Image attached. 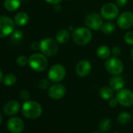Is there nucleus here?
<instances>
[{
    "label": "nucleus",
    "instance_id": "2f4dec72",
    "mask_svg": "<svg viewBox=\"0 0 133 133\" xmlns=\"http://www.w3.org/2000/svg\"><path fill=\"white\" fill-rule=\"evenodd\" d=\"M128 3V0H116V3L118 7H123L126 6Z\"/></svg>",
    "mask_w": 133,
    "mask_h": 133
},
{
    "label": "nucleus",
    "instance_id": "cd10ccee",
    "mask_svg": "<svg viewBox=\"0 0 133 133\" xmlns=\"http://www.w3.org/2000/svg\"><path fill=\"white\" fill-rule=\"evenodd\" d=\"M17 63L19 66H25V65H27L28 63V59L25 56H20L17 59Z\"/></svg>",
    "mask_w": 133,
    "mask_h": 133
},
{
    "label": "nucleus",
    "instance_id": "393cba45",
    "mask_svg": "<svg viewBox=\"0 0 133 133\" xmlns=\"http://www.w3.org/2000/svg\"><path fill=\"white\" fill-rule=\"evenodd\" d=\"M131 119V116L130 114L127 113V112H124L119 114L118 116V121L121 124H128Z\"/></svg>",
    "mask_w": 133,
    "mask_h": 133
},
{
    "label": "nucleus",
    "instance_id": "b1692460",
    "mask_svg": "<svg viewBox=\"0 0 133 133\" xmlns=\"http://www.w3.org/2000/svg\"><path fill=\"white\" fill-rule=\"evenodd\" d=\"M17 82V77L14 74H7L3 79V83L6 86H11Z\"/></svg>",
    "mask_w": 133,
    "mask_h": 133
},
{
    "label": "nucleus",
    "instance_id": "423d86ee",
    "mask_svg": "<svg viewBox=\"0 0 133 133\" xmlns=\"http://www.w3.org/2000/svg\"><path fill=\"white\" fill-rule=\"evenodd\" d=\"M66 76V69L61 64L52 65L48 72V78L52 82H60Z\"/></svg>",
    "mask_w": 133,
    "mask_h": 133
},
{
    "label": "nucleus",
    "instance_id": "ddd939ff",
    "mask_svg": "<svg viewBox=\"0 0 133 133\" xmlns=\"http://www.w3.org/2000/svg\"><path fill=\"white\" fill-rule=\"evenodd\" d=\"M66 93V88L62 84H55L49 88V96L52 99H60Z\"/></svg>",
    "mask_w": 133,
    "mask_h": 133
},
{
    "label": "nucleus",
    "instance_id": "f8f14e48",
    "mask_svg": "<svg viewBox=\"0 0 133 133\" xmlns=\"http://www.w3.org/2000/svg\"><path fill=\"white\" fill-rule=\"evenodd\" d=\"M91 70H92L91 63L86 59L79 61L75 66V72L81 78L87 77L90 74Z\"/></svg>",
    "mask_w": 133,
    "mask_h": 133
},
{
    "label": "nucleus",
    "instance_id": "72a5a7b5",
    "mask_svg": "<svg viewBox=\"0 0 133 133\" xmlns=\"http://www.w3.org/2000/svg\"><path fill=\"white\" fill-rule=\"evenodd\" d=\"M31 47L35 51L38 50V49H40V43H38V42H34V43L31 44Z\"/></svg>",
    "mask_w": 133,
    "mask_h": 133
},
{
    "label": "nucleus",
    "instance_id": "473e14b6",
    "mask_svg": "<svg viewBox=\"0 0 133 133\" xmlns=\"http://www.w3.org/2000/svg\"><path fill=\"white\" fill-rule=\"evenodd\" d=\"M118 104V102H117V99L115 98V99H109V106L110 107H115Z\"/></svg>",
    "mask_w": 133,
    "mask_h": 133
},
{
    "label": "nucleus",
    "instance_id": "58836bf2",
    "mask_svg": "<svg viewBox=\"0 0 133 133\" xmlns=\"http://www.w3.org/2000/svg\"><path fill=\"white\" fill-rule=\"evenodd\" d=\"M94 133H99V132H94Z\"/></svg>",
    "mask_w": 133,
    "mask_h": 133
},
{
    "label": "nucleus",
    "instance_id": "20e7f679",
    "mask_svg": "<svg viewBox=\"0 0 133 133\" xmlns=\"http://www.w3.org/2000/svg\"><path fill=\"white\" fill-rule=\"evenodd\" d=\"M40 51L47 56H54L58 51V45L55 40L50 38H45L40 42Z\"/></svg>",
    "mask_w": 133,
    "mask_h": 133
},
{
    "label": "nucleus",
    "instance_id": "6ab92c4d",
    "mask_svg": "<svg viewBox=\"0 0 133 133\" xmlns=\"http://www.w3.org/2000/svg\"><path fill=\"white\" fill-rule=\"evenodd\" d=\"M111 54V50L107 45H100L96 49V55L99 59H106L110 57Z\"/></svg>",
    "mask_w": 133,
    "mask_h": 133
},
{
    "label": "nucleus",
    "instance_id": "4468645a",
    "mask_svg": "<svg viewBox=\"0 0 133 133\" xmlns=\"http://www.w3.org/2000/svg\"><path fill=\"white\" fill-rule=\"evenodd\" d=\"M7 128L12 133H21L24 128V124L21 118L14 117L9 119L7 122Z\"/></svg>",
    "mask_w": 133,
    "mask_h": 133
},
{
    "label": "nucleus",
    "instance_id": "f704fd0d",
    "mask_svg": "<svg viewBox=\"0 0 133 133\" xmlns=\"http://www.w3.org/2000/svg\"><path fill=\"white\" fill-rule=\"evenodd\" d=\"M45 1L52 5H58L59 3L62 2V0H45Z\"/></svg>",
    "mask_w": 133,
    "mask_h": 133
},
{
    "label": "nucleus",
    "instance_id": "e433bc0d",
    "mask_svg": "<svg viewBox=\"0 0 133 133\" xmlns=\"http://www.w3.org/2000/svg\"><path fill=\"white\" fill-rule=\"evenodd\" d=\"M131 59L133 60V47H132V49H131Z\"/></svg>",
    "mask_w": 133,
    "mask_h": 133
},
{
    "label": "nucleus",
    "instance_id": "9d476101",
    "mask_svg": "<svg viewBox=\"0 0 133 133\" xmlns=\"http://www.w3.org/2000/svg\"><path fill=\"white\" fill-rule=\"evenodd\" d=\"M116 99L121 105L124 107H131L133 105V92L126 89L119 90L116 95Z\"/></svg>",
    "mask_w": 133,
    "mask_h": 133
},
{
    "label": "nucleus",
    "instance_id": "f257e3e1",
    "mask_svg": "<svg viewBox=\"0 0 133 133\" xmlns=\"http://www.w3.org/2000/svg\"><path fill=\"white\" fill-rule=\"evenodd\" d=\"M72 38L78 45H85L92 38V34L89 28H78L72 32Z\"/></svg>",
    "mask_w": 133,
    "mask_h": 133
},
{
    "label": "nucleus",
    "instance_id": "c9c22d12",
    "mask_svg": "<svg viewBox=\"0 0 133 133\" xmlns=\"http://www.w3.org/2000/svg\"><path fill=\"white\" fill-rule=\"evenodd\" d=\"M3 72L2 71L0 70V82L3 81Z\"/></svg>",
    "mask_w": 133,
    "mask_h": 133
},
{
    "label": "nucleus",
    "instance_id": "6e6552de",
    "mask_svg": "<svg viewBox=\"0 0 133 133\" xmlns=\"http://www.w3.org/2000/svg\"><path fill=\"white\" fill-rule=\"evenodd\" d=\"M119 14V8L117 5L112 3L104 4L100 9V15L105 20L111 21L115 19Z\"/></svg>",
    "mask_w": 133,
    "mask_h": 133
},
{
    "label": "nucleus",
    "instance_id": "c756f323",
    "mask_svg": "<svg viewBox=\"0 0 133 133\" xmlns=\"http://www.w3.org/2000/svg\"><path fill=\"white\" fill-rule=\"evenodd\" d=\"M20 96H21V98L23 100L27 101V100L29 99V97H30V93H29V92H28V90L24 89V90H22V91L21 92Z\"/></svg>",
    "mask_w": 133,
    "mask_h": 133
},
{
    "label": "nucleus",
    "instance_id": "f3484780",
    "mask_svg": "<svg viewBox=\"0 0 133 133\" xmlns=\"http://www.w3.org/2000/svg\"><path fill=\"white\" fill-rule=\"evenodd\" d=\"M29 21V16L26 12H20L14 17V22L17 26L23 27Z\"/></svg>",
    "mask_w": 133,
    "mask_h": 133
},
{
    "label": "nucleus",
    "instance_id": "a878e982",
    "mask_svg": "<svg viewBox=\"0 0 133 133\" xmlns=\"http://www.w3.org/2000/svg\"><path fill=\"white\" fill-rule=\"evenodd\" d=\"M23 37H24V34L19 29L14 30L13 33L11 34V38L14 41H20L23 38Z\"/></svg>",
    "mask_w": 133,
    "mask_h": 133
},
{
    "label": "nucleus",
    "instance_id": "a211bd4d",
    "mask_svg": "<svg viewBox=\"0 0 133 133\" xmlns=\"http://www.w3.org/2000/svg\"><path fill=\"white\" fill-rule=\"evenodd\" d=\"M70 39V33L68 30L61 29L56 35V40L59 44H65Z\"/></svg>",
    "mask_w": 133,
    "mask_h": 133
},
{
    "label": "nucleus",
    "instance_id": "dca6fc26",
    "mask_svg": "<svg viewBox=\"0 0 133 133\" xmlns=\"http://www.w3.org/2000/svg\"><path fill=\"white\" fill-rule=\"evenodd\" d=\"M20 110V103L16 100L8 102L4 107V112L7 115H14Z\"/></svg>",
    "mask_w": 133,
    "mask_h": 133
},
{
    "label": "nucleus",
    "instance_id": "ea45409f",
    "mask_svg": "<svg viewBox=\"0 0 133 133\" xmlns=\"http://www.w3.org/2000/svg\"><path fill=\"white\" fill-rule=\"evenodd\" d=\"M115 133H117V132H115Z\"/></svg>",
    "mask_w": 133,
    "mask_h": 133
},
{
    "label": "nucleus",
    "instance_id": "7c9ffc66",
    "mask_svg": "<svg viewBox=\"0 0 133 133\" xmlns=\"http://www.w3.org/2000/svg\"><path fill=\"white\" fill-rule=\"evenodd\" d=\"M121 49L118 46H114L111 49V54L113 55V56L117 57L121 54Z\"/></svg>",
    "mask_w": 133,
    "mask_h": 133
},
{
    "label": "nucleus",
    "instance_id": "c85d7f7f",
    "mask_svg": "<svg viewBox=\"0 0 133 133\" xmlns=\"http://www.w3.org/2000/svg\"><path fill=\"white\" fill-rule=\"evenodd\" d=\"M49 81L50 80H48V79H45V78L42 79L38 83V87L41 89H46L49 88V85H50Z\"/></svg>",
    "mask_w": 133,
    "mask_h": 133
},
{
    "label": "nucleus",
    "instance_id": "9b49d317",
    "mask_svg": "<svg viewBox=\"0 0 133 133\" xmlns=\"http://www.w3.org/2000/svg\"><path fill=\"white\" fill-rule=\"evenodd\" d=\"M117 24L121 29H128L133 24V14L128 11L124 12L117 17Z\"/></svg>",
    "mask_w": 133,
    "mask_h": 133
},
{
    "label": "nucleus",
    "instance_id": "1a4fd4ad",
    "mask_svg": "<svg viewBox=\"0 0 133 133\" xmlns=\"http://www.w3.org/2000/svg\"><path fill=\"white\" fill-rule=\"evenodd\" d=\"M85 25L92 30H99L103 24V17L97 13H91L85 18Z\"/></svg>",
    "mask_w": 133,
    "mask_h": 133
},
{
    "label": "nucleus",
    "instance_id": "412c9836",
    "mask_svg": "<svg viewBox=\"0 0 133 133\" xmlns=\"http://www.w3.org/2000/svg\"><path fill=\"white\" fill-rule=\"evenodd\" d=\"M99 96L105 100L110 99L114 96V92L111 87L108 86H103L99 90Z\"/></svg>",
    "mask_w": 133,
    "mask_h": 133
},
{
    "label": "nucleus",
    "instance_id": "f03ea898",
    "mask_svg": "<svg viewBox=\"0 0 133 133\" xmlns=\"http://www.w3.org/2000/svg\"><path fill=\"white\" fill-rule=\"evenodd\" d=\"M22 112L27 118L35 119L41 116L42 108L38 103L32 100H27L23 104Z\"/></svg>",
    "mask_w": 133,
    "mask_h": 133
},
{
    "label": "nucleus",
    "instance_id": "0eeeda50",
    "mask_svg": "<svg viewBox=\"0 0 133 133\" xmlns=\"http://www.w3.org/2000/svg\"><path fill=\"white\" fill-rule=\"evenodd\" d=\"M15 22L6 16H0V38L6 37L15 30Z\"/></svg>",
    "mask_w": 133,
    "mask_h": 133
},
{
    "label": "nucleus",
    "instance_id": "39448f33",
    "mask_svg": "<svg viewBox=\"0 0 133 133\" xmlns=\"http://www.w3.org/2000/svg\"><path fill=\"white\" fill-rule=\"evenodd\" d=\"M105 68L107 72L113 75H118L124 70V64L118 58L113 56L107 59L105 63Z\"/></svg>",
    "mask_w": 133,
    "mask_h": 133
},
{
    "label": "nucleus",
    "instance_id": "7ed1b4c3",
    "mask_svg": "<svg viewBox=\"0 0 133 133\" xmlns=\"http://www.w3.org/2000/svg\"><path fill=\"white\" fill-rule=\"evenodd\" d=\"M28 64L33 71L41 72L46 69L48 59L42 53H34L28 58Z\"/></svg>",
    "mask_w": 133,
    "mask_h": 133
},
{
    "label": "nucleus",
    "instance_id": "2eb2a0df",
    "mask_svg": "<svg viewBox=\"0 0 133 133\" xmlns=\"http://www.w3.org/2000/svg\"><path fill=\"white\" fill-rule=\"evenodd\" d=\"M124 85H125L124 79L119 75L113 76L110 80V85L113 90L119 91L124 88Z\"/></svg>",
    "mask_w": 133,
    "mask_h": 133
},
{
    "label": "nucleus",
    "instance_id": "4c0bfd02",
    "mask_svg": "<svg viewBox=\"0 0 133 133\" xmlns=\"http://www.w3.org/2000/svg\"><path fill=\"white\" fill-rule=\"evenodd\" d=\"M2 121H3V117H2L1 113H0V124H1V123H2Z\"/></svg>",
    "mask_w": 133,
    "mask_h": 133
},
{
    "label": "nucleus",
    "instance_id": "bb28decb",
    "mask_svg": "<svg viewBox=\"0 0 133 133\" xmlns=\"http://www.w3.org/2000/svg\"><path fill=\"white\" fill-rule=\"evenodd\" d=\"M124 39L128 45H133V32L132 31L127 32L124 36Z\"/></svg>",
    "mask_w": 133,
    "mask_h": 133
},
{
    "label": "nucleus",
    "instance_id": "5701e85b",
    "mask_svg": "<svg viewBox=\"0 0 133 133\" xmlns=\"http://www.w3.org/2000/svg\"><path fill=\"white\" fill-rule=\"evenodd\" d=\"M112 127V122L110 119L108 118H104L103 119L99 124V128L101 131L103 132H107Z\"/></svg>",
    "mask_w": 133,
    "mask_h": 133
},
{
    "label": "nucleus",
    "instance_id": "aec40b11",
    "mask_svg": "<svg viewBox=\"0 0 133 133\" xmlns=\"http://www.w3.org/2000/svg\"><path fill=\"white\" fill-rule=\"evenodd\" d=\"M21 4V0H5L4 6L10 12L17 10Z\"/></svg>",
    "mask_w": 133,
    "mask_h": 133
},
{
    "label": "nucleus",
    "instance_id": "4be33fe9",
    "mask_svg": "<svg viewBox=\"0 0 133 133\" xmlns=\"http://www.w3.org/2000/svg\"><path fill=\"white\" fill-rule=\"evenodd\" d=\"M116 29V27H115V24L111 23V22H106V23H103L100 30L104 34H107V35H110V34H112Z\"/></svg>",
    "mask_w": 133,
    "mask_h": 133
}]
</instances>
